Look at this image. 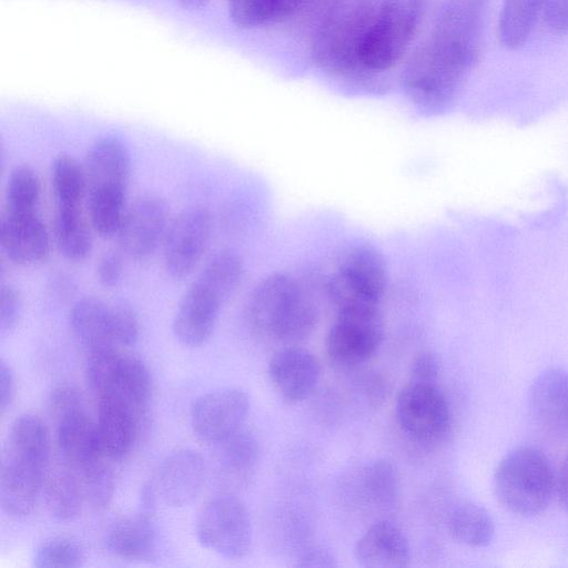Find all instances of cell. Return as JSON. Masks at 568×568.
Wrapping results in <instances>:
<instances>
[{"instance_id":"6da1fadb","label":"cell","mask_w":568,"mask_h":568,"mask_svg":"<svg viewBox=\"0 0 568 568\" xmlns=\"http://www.w3.org/2000/svg\"><path fill=\"white\" fill-rule=\"evenodd\" d=\"M481 34L476 22L440 9L429 37L410 57L400 79L410 102L426 112L445 109L478 61Z\"/></svg>"},{"instance_id":"7a4b0ae2","label":"cell","mask_w":568,"mask_h":568,"mask_svg":"<svg viewBox=\"0 0 568 568\" xmlns=\"http://www.w3.org/2000/svg\"><path fill=\"white\" fill-rule=\"evenodd\" d=\"M381 0H333L311 37L313 62L342 84L365 92H382L388 82L368 71L361 45Z\"/></svg>"},{"instance_id":"3957f363","label":"cell","mask_w":568,"mask_h":568,"mask_svg":"<svg viewBox=\"0 0 568 568\" xmlns=\"http://www.w3.org/2000/svg\"><path fill=\"white\" fill-rule=\"evenodd\" d=\"M49 436L43 422L22 414L11 424L0 467V504L6 514L20 518L34 508L45 479Z\"/></svg>"},{"instance_id":"277c9868","label":"cell","mask_w":568,"mask_h":568,"mask_svg":"<svg viewBox=\"0 0 568 568\" xmlns=\"http://www.w3.org/2000/svg\"><path fill=\"white\" fill-rule=\"evenodd\" d=\"M243 276L240 256L223 250L209 258L183 294L173 318L176 339L187 347L203 345L212 335L221 310Z\"/></svg>"},{"instance_id":"5b68a950","label":"cell","mask_w":568,"mask_h":568,"mask_svg":"<svg viewBox=\"0 0 568 568\" xmlns=\"http://www.w3.org/2000/svg\"><path fill=\"white\" fill-rule=\"evenodd\" d=\"M247 318L257 334L276 342L294 343L312 334L318 310L312 294L296 277L273 273L252 291Z\"/></svg>"},{"instance_id":"8992f818","label":"cell","mask_w":568,"mask_h":568,"mask_svg":"<svg viewBox=\"0 0 568 568\" xmlns=\"http://www.w3.org/2000/svg\"><path fill=\"white\" fill-rule=\"evenodd\" d=\"M555 487L547 457L534 447L509 452L494 475V490L499 503L514 514L531 516L549 504Z\"/></svg>"},{"instance_id":"52a82bcc","label":"cell","mask_w":568,"mask_h":568,"mask_svg":"<svg viewBox=\"0 0 568 568\" xmlns=\"http://www.w3.org/2000/svg\"><path fill=\"white\" fill-rule=\"evenodd\" d=\"M426 0H381L361 45V59L385 77L403 58L422 22Z\"/></svg>"},{"instance_id":"ba28073f","label":"cell","mask_w":568,"mask_h":568,"mask_svg":"<svg viewBox=\"0 0 568 568\" xmlns=\"http://www.w3.org/2000/svg\"><path fill=\"white\" fill-rule=\"evenodd\" d=\"M85 373L99 400L122 404L140 415L151 398L149 369L141 359L121 348L90 352Z\"/></svg>"},{"instance_id":"9c48e42d","label":"cell","mask_w":568,"mask_h":568,"mask_svg":"<svg viewBox=\"0 0 568 568\" xmlns=\"http://www.w3.org/2000/svg\"><path fill=\"white\" fill-rule=\"evenodd\" d=\"M388 282L383 253L371 244L347 251L327 284L328 297L337 310L348 306H379Z\"/></svg>"},{"instance_id":"30bf717a","label":"cell","mask_w":568,"mask_h":568,"mask_svg":"<svg viewBox=\"0 0 568 568\" xmlns=\"http://www.w3.org/2000/svg\"><path fill=\"white\" fill-rule=\"evenodd\" d=\"M69 323L73 335L89 353L132 346L140 334L139 320L132 308L92 296L73 304Z\"/></svg>"},{"instance_id":"8fae6325","label":"cell","mask_w":568,"mask_h":568,"mask_svg":"<svg viewBox=\"0 0 568 568\" xmlns=\"http://www.w3.org/2000/svg\"><path fill=\"white\" fill-rule=\"evenodd\" d=\"M200 544L229 559L245 557L253 542L246 506L235 496L220 495L209 500L196 520Z\"/></svg>"},{"instance_id":"7c38bea8","label":"cell","mask_w":568,"mask_h":568,"mask_svg":"<svg viewBox=\"0 0 568 568\" xmlns=\"http://www.w3.org/2000/svg\"><path fill=\"white\" fill-rule=\"evenodd\" d=\"M384 338L379 306H348L337 310L325 341L328 357L343 366L368 361Z\"/></svg>"},{"instance_id":"4fadbf2b","label":"cell","mask_w":568,"mask_h":568,"mask_svg":"<svg viewBox=\"0 0 568 568\" xmlns=\"http://www.w3.org/2000/svg\"><path fill=\"white\" fill-rule=\"evenodd\" d=\"M395 412L402 430L419 443L440 442L452 425L448 402L437 384L408 382L398 393Z\"/></svg>"},{"instance_id":"5bb4252c","label":"cell","mask_w":568,"mask_h":568,"mask_svg":"<svg viewBox=\"0 0 568 568\" xmlns=\"http://www.w3.org/2000/svg\"><path fill=\"white\" fill-rule=\"evenodd\" d=\"M212 235V216L202 205L182 210L171 220L162 244L163 266L172 278L190 275L201 263Z\"/></svg>"},{"instance_id":"9a60e30c","label":"cell","mask_w":568,"mask_h":568,"mask_svg":"<svg viewBox=\"0 0 568 568\" xmlns=\"http://www.w3.org/2000/svg\"><path fill=\"white\" fill-rule=\"evenodd\" d=\"M170 223L169 205L162 196L140 195L126 206L116 232L121 252L134 261L150 258L162 247Z\"/></svg>"},{"instance_id":"2e32d148","label":"cell","mask_w":568,"mask_h":568,"mask_svg":"<svg viewBox=\"0 0 568 568\" xmlns=\"http://www.w3.org/2000/svg\"><path fill=\"white\" fill-rule=\"evenodd\" d=\"M250 407L248 395L240 388L209 392L192 406V429L201 440L216 444L244 427Z\"/></svg>"},{"instance_id":"e0dca14e","label":"cell","mask_w":568,"mask_h":568,"mask_svg":"<svg viewBox=\"0 0 568 568\" xmlns=\"http://www.w3.org/2000/svg\"><path fill=\"white\" fill-rule=\"evenodd\" d=\"M88 197H125L131 171L126 146L116 138L95 141L83 163Z\"/></svg>"},{"instance_id":"ac0fdd59","label":"cell","mask_w":568,"mask_h":568,"mask_svg":"<svg viewBox=\"0 0 568 568\" xmlns=\"http://www.w3.org/2000/svg\"><path fill=\"white\" fill-rule=\"evenodd\" d=\"M205 481V463L193 449L173 452L159 467L154 487L170 506L183 507L193 503Z\"/></svg>"},{"instance_id":"d6986e66","label":"cell","mask_w":568,"mask_h":568,"mask_svg":"<svg viewBox=\"0 0 568 568\" xmlns=\"http://www.w3.org/2000/svg\"><path fill=\"white\" fill-rule=\"evenodd\" d=\"M267 373L278 395L286 403L295 404L312 394L321 376V366L311 352L290 346L274 353Z\"/></svg>"},{"instance_id":"ffe728a7","label":"cell","mask_w":568,"mask_h":568,"mask_svg":"<svg viewBox=\"0 0 568 568\" xmlns=\"http://www.w3.org/2000/svg\"><path fill=\"white\" fill-rule=\"evenodd\" d=\"M528 406L545 433L568 436V373L548 368L538 374L528 392Z\"/></svg>"},{"instance_id":"44dd1931","label":"cell","mask_w":568,"mask_h":568,"mask_svg":"<svg viewBox=\"0 0 568 568\" xmlns=\"http://www.w3.org/2000/svg\"><path fill=\"white\" fill-rule=\"evenodd\" d=\"M0 244L6 256L19 265H34L50 251V236L40 213H2Z\"/></svg>"},{"instance_id":"7402d4cb","label":"cell","mask_w":568,"mask_h":568,"mask_svg":"<svg viewBox=\"0 0 568 568\" xmlns=\"http://www.w3.org/2000/svg\"><path fill=\"white\" fill-rule=\"evenodd\" d=\"M357 562L366 568H406L410 547L402 529L387 519L372 524L354 549Z\"/></svg>"},{"instance_id":"603a6c76","label":"cell","mask_w":568,"mask_h":568,"mask_svg":"<svg viewBox=\"0 0 568 568\" xmlns=\"http://www.w3.org/2000/svg\"><path fill=\"white\" fill-rule=\"evenodd\" d=\"M57 438L65 460L75 469L103 459L97 423L83 408L57 420Z\"/></svg>"},{"instance_id":"cb8c5ba5","label":"cell","mask_w":568,"mask_h":568,"mask_svg":"<svg viewBox=\"0 0 568 568\" xmlns=\"http://www.w3.org/2000/svg\"><path fill=\"white\" fill-rule=\"evenodd\" d=\"M153 516L139 510L136 515L114 523L105 537L109 551L125 560H152L156 551V531Z\"/></svg>"},{"instance_id":"d4e9b609","label":"cell","mask_w":568,"mask_h":568,"mask_svg":"<svg viewBox=\"0 0 568 568\" xmlns=\"http://www.w3.org/2000/svg\"><path fill=\"white\" fill-rule=\"evenodd\" d=\"M139 414L109 400H99L97 427L105 457L121 459L133 448L138 436Z\"/></svg>"},{"instance_id":"484cf974","label":"cell","mask_w":568,"mask_h":568,"mask_svg":"<svg viewBox=\"0 0 568 568\" xmlns=\"http://www.w3.org/2000/svg\"><path fill=\"white\" fill-rule=\"evenodd\" d=\"M351 479L357 499L365 506L377 510L394 506L398 494V478L388 460H372L356 469Z\"/></svg>"},{"instance_id":"4316f807","label":"cell","mask_w":568,"mask_h":568,"mask_svg":"<svg viewBox=\"0 0 568 568\" xmlns=\"http://www.w3.org/2000/svg\"><path fill=\"white\" fill-rule=\"evenodd\" d=\"M82 206H55L53 236L61 255L71 262H82L92 252L93 241Z\"/></svg>"},{"instance_id":"83f0119b","label":"cell","mask_w":568,"mask_h":568,"mask_svg":"<svg viewBox=\"0 0 568 568\" xmlns=\"http://www.w3.org/2000/svg\"><path fill=\"white\" fill-rule=\"evenodd\" d=\"M43 491L47 508L58 521L73 520L85 504L79 475L72 466L51 470L44 479Z\"/></svg>"},{"instance_id":"f1b7e54d","label":"cell","mask_w":568,"mask_h":568,"mask_svg":"<svg viewBox=\"0 0 568 568\" xmlns=\"http://www.w3.org/2000/svg\"><path fill=\"white\" fill-rule=\"evenodd\" d=\"M215 445L223 479L240 483L251 476L260 457L258 443L251 432L243 427Z\"/></svg>"},{"instance_id":"f546056e","label":"cell","mask_w":568,"mask_h":568,"mask_svg":"<svg viewBox=\"0 0 568 568\" xmlns=\"http://www.w3.org/2000/svg\"><path fill=\"white\" fill-rule=\"evenodd\" d=\"M446 525L455 540L470 547L487 546L495 531L489 514L469 500L458 501L449 509Z\"/></svg>"},{"instance_id":"4dcf8cb0","label":"cell","mask_w":568,"mask_h":568,"mask_svg":"<svg viewBox=\"0 0 568 568\" xmlns=\"http://www.w3.org/2000/svg\"><path fill=\"white\" fill-rule=\"evenodd\" d=\"M545 0H504L498 19V39L508 49L521 47L536 23Z\"/></svg>"},{"instance_id":"1f68e13d","label":"cell","mask_w":568,"mask_h":568,"mask_svg":"<svg viewBox=\"0 0 568 568\" xmlns=\"http://www.w3.org/2000/svg\"><path fill=\"white\" fill-rule=\"evenodd\" d=\"M55 206H82L88 195L83 164L68 154L58 155L51 165Z\"/></svg>"},{"instance_id":"d6a6232c","label":"cell","mask_w":568,"mask_h":568,"mask_svg":"<svg viewBox=\"0 0 568 568\" xmlns=\"http://www.w3.org/2000/svg\"><path fill=\"white\" fill-rule=\"evenodd\" d=\"M41 185L37 172L28 166L16 168L7 183L4 212L40 213Z\"/></svg>"},{"instance_id":"836d02e7","label":"cell","mask_w":568,"mask_h":568,"mask_svg":"<svg viewBox=\"0 0 568 568\" xmlns=\"http://www.w3.org/2000/svg\"><path fill=\"white\" fill-rule=\"evenodd\" d=\"M75 471L81 481L85 504L95 510L104 509L114 493V477L111 468L101 459Z\"/></svg>"},{"instance_id":"e575fe53","label":"cell","mask_w":568,"mask_h":568,"mask_svg":"<svg viewBox=\"0 0 568 568\" xmlns=\"http://www.w3.org/2000/svg\"><path fill=\"white\" fill-rule=\"evenodd\" d=\"M333 0H273V21L314 29Z\"/></svg>"},{"instance_id":"d590c367","label":"cell","mask_w":568,"mask_h":568,"mask_svg":"<svg viewBox=\"0 0 568 568\" xmlns=\"http://www.w3.org/2000/svg\"><path fill=\"white\" fill-rule=\"evenodd\" d=\"M84 560L81 545L68 537H54L42 542L33 556L34 567H79Z\"/></svg>"},{"instance_id":"8d00e7d4","label":"cell","mask_w":568,"mask_h":568,"mask_svg":"<svg viewBox=\"0 0 568 568\" xmlns=\"http://www.w3.org/2000/svg\"><path fill=\"white\" fill-rule=\"evenodd\" d=\"M230 18L240 28H255L273 21L272 0H227Z\"/></svg>"},{"instance_id":"74e56055","label":"cell","mask_w":568,"mask_h":568,"mask_svg":"<svg viewBox=\"0 0 568 568\" xmlns=\"http://www.w3.org/2000/svg\"><path fill=\"white\" fill-rule=\"evenodd\" d=\"M49 407L52 415L58 420L73 410L83 408L81 394L72 384H59L51 392Z\"/></svg>"},{"instance_id":"f35d334b","label":"cell","mask_w":568,"mask_h":568,"mask_svg":"<svg viewBox=\"0 0 568 568\" xmlns=\"http://www.w3.org/2000/svg\"><path fill=\"white\" fill-rule=\"evenodd\" d=\"M23 301L19 290L4 285L0 290V329L11 331L18 323L22 312Z\"/></svg>"},{"instance_id":"ab89813d","label":"cell","mask_w":568,"mask_h":568,"mask_svg":"<svg viewBox=\"0 0 568 568\" xmlns=\"http://www.w3.org/2000/svg\"><path fill=\"white\" fill-rule=\"evenodd\" d=\"M440 371L439 359L433 352L417 354L409 368L410 383L436 384Z\"/></svg>"},{"instance_id":"60d3db41","label":"cell","mask_w":568,"mask_h":568,"mask_svg":"<svg viewBox=\"0 0 568 568\" xmlns=\"http://www.w3.org/2000/svg\"><path fill=\"white\" fill-rule=\"evenodd\" d=\"M123 258L116 251L103 253L95 266L97 278L105 287L116 286L123 276Z\"/></svg>"},{"instance_id":"b9f144b4","label":"cell","mask_w":568,"mask_h":568,"mask_svg":"<svg viewBox=\"0 0 568 568\" xmlns=\"http://www.w3.org/2000/svg\"><path fill=\"white\" fill-rule=\"evenodd\" d=\"M297 567L335 568L338 566L335 555L323 546H313L303 550L295 559Z\"/></svg>"},{"instance_id":"7bdbcfd3","label":"cell","mask_w":568,"mask_h":568,"mask_svg":"<svg viewBox=\"0 0 568 568\" xmlns=\"http://www.w3.org/2000/svg\"><path fill=\"white\" fill-rule=\"evenodd\" d=\"M544 18L555 32H568V0H545Z\"/></svg>"},{"instance_id":"ee69618b","label":"cell","mask_w":568,"mask_h":568,"mask_svg":"<svg viewBox=\"0 0 568 568\" xmlns=\"http://www.w3.org/2000/svg\"><path fill=\"white\" fill-rule=\"evenodd\" d=\"M16 395V378L10 365L0 362V409L4 413L12 404Z\"/></svg>"},{"instance_id":"f6af8a7d","label":"cell","mask_w":568,"mask_h":568,"mask_svg":"<svg viewBox=\"0 0 568 568\" xmlns=\"http://www.w3.org/2000/svg\"><path fill=\"white\" fill-rule=\"evenodd\" d=\"M557 489L561 503L568 509V456L560 468Z\"/></svg>"},{"instance_id":"bcb514c9","label":"cell","mask_w":568,"mask_h":568,"mask_svg":"<svg viewBox=\"0 0 568 568\" xmlns=\"http://www.w3.org/2000/svg\"><path fill=\"white\" fill-rule=\"evenodd\" d=\"M179 2L183 8L194 10L204 7L209 0H179Z\"/></svg>"}]
</instances>
